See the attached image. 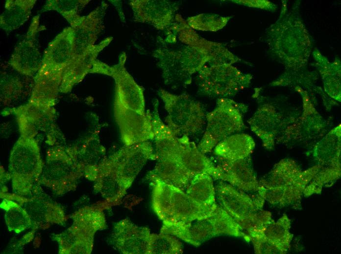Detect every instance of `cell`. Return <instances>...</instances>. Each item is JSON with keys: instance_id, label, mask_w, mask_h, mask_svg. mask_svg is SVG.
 Returning <instances> with one entry per match:
<instances>
[{"instance_id": "1", "label": "cell", "mask_w": 341, "mask_h": 254, "mask_svg": "<svg viewBox=\"0 0 341 254\" xmlns=\"http://www.w3.org/2000/svg\"><path fill=\"white\" fill-rule=\"evenodd\" d=\"M149 141L124 145L98 164L85 169L84 176L95 182L94 190L109 202L121 198L149 160H156Z\"/></svg>"}, {"instance_id": "2", "label": "cell", "mask_w": 341, "mask_h": 254, "mask_svg": "<svg viewBox=\"0 0 341 254\" xmlns=\"http://www.w3.org/2000/svg\"><path fill=\"white\" fill-rule=\"evenodd\" d=\"M115 79L114 116L124 145L153 140V114L146 111L143 90L121 65L109 67Z\"/></svg>"}, {"instance_id": "3", "label": "cell", "mask_w": 341, "mask_h": 254, "mask_svg": "<svg viewBox=\"0 0 341 254\" xmlns=\"http://www.w3.org/2000/svg\"><path fill=\"white\" fill-rule=\"evenodd\" d=\"M44 164L36 139L21 135L9 157L13 193L24 197L31 196L40 185Z\"/></svg>"}, {"instance_id": "4", "label": "cell", "mask_w": 341, "mask_h": 254, "mask_svg": "<svg viewBox=\"0 0 341 254\" xmlns=\"http://www.w3.org/2000/svg\"><path fill=\"white\" fill-rule=\"evenodd\" d=\"M72 225L63 232L51 236L59 246V254H90L94 247L95 235L105 229V214L99 208L85 206L71 215Z\"/></svg>"}, {"instance_id": "5", "label": "cell", "mask_w": 341, "mask_h": 254, "mask_svg": "<svg viewBox=\"0 0 341 254\" xmlns=\"http://www.w3.org/2000/svg\"><path fill=\"white\" fill-rule=\"evenodd\" d=\"M154 141L156 156L173 159L193 176L206 173L217 180L227 181V176L190 141L189 136H178L168 130L158 135Z\"/></svg>"}, {"instance_id": "6", "label": "cell", "mask_w": 341, "mask_h": 254, "mask_svg": "<svg viewBox=\"0 0 341 254\" xmlns=\"http://www.w3.org/2000/svg\"><path fill=\"white\" fill-rule=\"evenodd\" d=\"M78 149L61 145L49 149L40 184L59 195L75 190L78 180L84 176L78 161Z\"/></svg>"}, {"instance_id": "7", "label": "cell", "mask_w": 341, "mask_h": 254, "mask_svg": "<svg viewBox=\"0 0 341 254\" xmlns=\"http://www.w3.org/2000/svg\"><path fill=\"white\" fill-rule=\"evenodd\" d=\"M167 85L173 87L188 85L192 76L209 62L207 55L199 48L184 45L176 50L159 49L155 53Z\"/></svg>"}, {"instance_id": "8", "label": "cell", "mask_w": 341, "mask_h": 254, "mask_svg": "<svg viewBox=\"0 0 341 254\" xmlns=\"http://www.w3.org/2000/svg\"><path fill=\"white\" fill-rule=\"evenodd\" d=\"M158 93L167 112L165 124L176 135L189 136L202 129L206 115L200 103L185 94L175 95L163 89Z\"/></svg>"}, {"instance_id": "9", "label": "cell", "mask_w": 341, "mask_h": 254, "mask_svg": "<svg viewBox=\"0 0 341 254\" xmlns=\"http://www.w3.org/2000/svg\"><path fill=\"white\" fill-rule=\"evenodd\" d=\"M245 108L232 100L219 98L215 108L206 115L207 127L197 146L200 151L204 154L211 152L220 141L241 130Z\"/></svg>"}, {"instance_id": "10", "label": "cell", "mask_w": 341, "mask_h": 254, "mask_svg": "<svg viewBox=\"0 0 341 254\" xmlns=\"http://www.w3.org/2000/svg\"><path fill=\"white\" fill-rule=\"evenodd\" d=\"M252 76L231 64L204 66L198 75L199 90L204 94L226 98L248 86Z\"/></svg>"}, {"instance_id": "11", "label": "cell", "mask_w": 341, "mask_h": 254, "mask_svg": "<svg viewBox=\"0 0 341 254\" xmlns=\"http://www.w3.org/2000/svg\"><path fill=\"white\" fill-rule=\"evenodd\" d=\"M217 205L214 206L202 205L185 191L169 185L156 214L162 221L171 220L189 222L208 217Z\"/></svg>"}, {"instance_id": "12", "label": "cell", "mask_w": 341, "mask_h": 254, "mask_svg": "<svg viewBox=\"0 0 341 254\" xmlns=\"http://www.w3.org/2000/svg\"><path fill=\"white\" fill-rule=\"evenodd\" d=\"M0 197L12 199L24 209L32 222V229H46L53 224L62 225L67 221L63 209L51 200L40 195L24 197L9 193L4 188L1 189Z\"/></svg>"}, {"instance_id": "13", "label": "cell", "mask_w": 341, "mask_h": 254, "mask_svg": "<svg viewBox=\"0 0 341 254\" xmlns=\"http://www.w3.org/2000/svg\"><path fill=\"white\" fill-rule=\"evenodd\" d=\"M156 233L146 227H139L128 218L116 223L112 238L113 245L123 254H151Z\"/></svg>"}, {"instance_id": "14", "label": "cell", "mask_w": 341, "mask_h": 254, "mask_svg": "<svg viewBox=\"0 0 341 254\" xmlns=\"http://www.w3.org/2000/svg\"><path fill=\"white\" fill-rule=\"evenodd\" d=\"M75 32L74 27H69L56 37L45 52L39 69L63 74L72 59Z\"/></svg>"}, {"instance_id": "15", "label": "cell", "mask_w": 341, "mask_h": 254, "mask_svg": "<svg viewBox=\"0 0 341 254\" xmlns=\"http://www.w3.org/2000/svg\"><path fill=\"white\" fill-rule=\"evenodd\" d=\"M160 233L172 235L196 247L215 236L208 217L189 222L164 220L162 221Z\"/></svg>"}, {"instance_id": "16", "label": "cell", "mask_w": 341, "mask_h": 254, "mask_svg": "<svg viewBox=\"0 0 341 254\" xmlns=\"http://www.w3.org/2000/svg\"><path fill=\"white\" fill-rule=\"evenodd\" d=\"M21 135L35 138L44 127L51 124L54 115L51 106L40 105L31 102L19 107L15 111Z\"/></svg>"}, {"instance_id": "17", "label": "cell", "mask_w": 341, "mask_h": 254, "mask_svg": "<svg viewBox=\"0 0 341 254\" xmlns=\"http://www.w3.org/2000/svg\"><path fill=\"white\" fill-rule=\"evenodd\" d=\"M33 25L32 21L26 37L15 48L10 61L14 69L28 76H32L38 71L41 64L34 38L38 25L35 27Z\"/></svg>"}, {"instance_id": "18", "label": "cell", "mask_w": 341, "mask_h": 254, "mask_svg": "<svg viewBox=\"0 0 341 254\" xmlns=\"http://www.w3.org/2000/svg\"><path fill=\"white\" fill-rule=\"evenodd\" d=\"M220 180L216 190L219 206L236 221L256 209L254 201L247 195L240 192L231 184Z\"/></svg>"}, {"instance_id": "19", "label": "cell", "mask_w": 341, "mask_h": 254, "mask_svg": "<svg viewBox=\"0 0 341 254\" xmlns=\"http://www.w3.org/2000/svg\"><path fill=\"white\" fill-rule=\"evenodd\" d=\"M133 0L130 3L137 7L132 6L135 18L152 24L158 29L163 30L169 26L173 18L174 9L172 5L165 0Z\"/></svg>"}, {"instance_id": "20", "label": "cell", "mask_w": 341, "mask_h": 254, "mask_svg": "<svg viewBox=\"0 0 341 254\" xmlns=\"http://www.w3.org/2000/svg\"><path fill=\"white\" fill-rule=\"evenodd\" d=\"M219 158L217 167L227 176V182L247 191L260 190L253 171L245 159L230 161Z\"/></svg>"}, {"instance_id": "21", "label": "cell", "mask_w": 341, "mask_h": 254, "mask_svg": "<svg viewBox=\"0 0 341 254\" xmlns=\"http://www.w3.org/2000/svg\"><path fill=\"white\" fill-rule=\"evenodd\" d=\"M255 144L252 137L246 134L228 136L220 141L214 148V153L219 158L235 161L246 158L253 151Z\"/></svg>"}, {"instance_id": "22", "label": "cell", "mask_w": 341, "mask_h": 254, "mask_svg": "<svg viewBox=\"0 0 341 254\" xmlns=\"http://www.w3.org/2000/svg\"><path fill=\"white\" fill-rule=\"evenodd\" d=\"M183 40L185 43L201 49L208 56L210 65L232 64L239 59L219 43L206 41L194 32H188Z\"/></svg>"}, {"instance_id": "23", "label": "cell", "mask_w": 341, "mask_h": 254, "mask_svg": "<svg viewBox=\"0 0 341 254\" xmlns=\"http://www.w3.org/2000/svg\"><path fill=\"white\" fill-rule=\"evenodd\" d=\"M213 178L206 173L196 174L192 178L185 191L198 203L214 206L217 203Z\"/></svg>"}, {"instance_id": "24", "label": "cell", "mask_w": 341, "mask_h": 254, "mask_svg": "<svg viewBox=\"0 0 341 254\" xmlns=\"http://www.w3.org/2000/svg\"><path fill=\"white\" fill-rule=\"evenodd\" d=\"M36 0H7L5 10L0 16L1 28L12 31L18 28L28 18Z\"/></svg>"}, {"instance_id": "25", "label": "cell", "mask_w": 341, "mask_h": 254, "mask_svg": "<svg viewBox=\"0 0 341 254\" xmlns=\"http://www.w3.org/2000/svg\"><path fill=\"white\" fill-rule=\"evenodd\" d=\"M0 208L4 212L6 226L10 232L19 233L32 227V222L28 213L17 201L5 198H2Z\"/></svg>"}, {"instance_id": "26", "label": "cell", "mask_w": 341, "mask_h": 254, "mask_svg": "<svg viewBox=\"0 0 341 254\" xmlns=\"http://www.w3.org/2000/svg\"><path fill=\"white\" fill-rule=\"evenodd\" d=\"M208 218L213 226L215 236L224 234L246 236L241 231L237 221L219 205H217Z\"/></svg>"}, {"instance_id": "27", "label": "cell", "mask_w": 341, "mask_h": 254, "mask_svg": "<svg viewBox=\"0 0 341 254\" xmlns=\"http://www.w3.org/2000/svg\"><path fill=\"white\" fill-rule=\"evenodd\" d=\"M231 18L216 14L202 13L188 18L187 22L192 29L215 32L225 26Z\"/></svg>"}, {"instance_id": "28", "label": "cell", "mask_w": 341, "mask_h": 254, "mask_svg": "<svg viewBox=\"0 0 341 254\" xmlns=\"http://www.w3.org/2000/svg\"><path fill=\"white\" fill-rule=\"evenodd\" d=\"M183 252L182 243L178 238L168 233H156L151 254H181Z\"/></svg>"}, {"instance_id": "29", "label": "cell", "mask_w": 341, "mask_h": 254, "mask_svg": "<svg viewBox=\"0 0 341 254\" xmlns=\"http://www.w3.org/2000/svg\"><path fill=\"white\" fill-rule=\"evenodd\" d=\"M233 1H235L237 3L240 4L246 5L248 6L257 7L261 8H265L268 6L267 3L268 2H265V1H257V0H233Z\"/></svg>"}]
</instances>
